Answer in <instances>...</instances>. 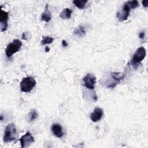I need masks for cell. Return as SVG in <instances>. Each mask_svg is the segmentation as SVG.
I'll return each instance as SVG.
<instances>
[{
	"label": "cell",
	"mask_w": 148,
	"mask_h": 148,
	"mask_svg": "<svg viewBox=\"0 0 148 148\" xmlns=\"http://www.w3.org/2000/svg\"><path fill=\"white\" fill-rule=\"evenodd\" d=\"M16 128L13 123L8 124L5 129L3 142L4 143H9L13 141L16 136Z\"/></svg>",
	"instance_id": "obj_1"
},
{
	"label": "cell",
	"mask_w": 148,
	"mask_h": 148,
	"mask_svg": "<svg viewBox=\"0 0 148 148\" xmlns=\"http://www.w3.org/2000/svg\"><path fill=\"white\" fill-rule=\"evenodd\" d=\"M36 80L34 77L30 76L24 77L20 82L21 91L24 92H29L36 86Z\"/></svg>",
	"instance_id": "obj_2"
},
{
	"label": "cell",
	"mask_w": 148,
	"mask_h": 148,
	"mask_svg": "<svg viewBox=\"0 0 148 148\" xmlns=\"http://www.w3.org/2000/svg\"><path fill=\"white\" fill-rule=\"evenodd\" d=\"M22 46V42L19 39H14L9 43L5 49V54L8 58H10L13 54L20 50Z\"/></svg>",
	"instance_id": "obj_3"
},
{
	"label": "cell",
	"mask_w": 148,
	"mask_h": 148,
	"mask_svg": "<svg viewBox=\"0 0 148 148\" xmlns=\"http://www.w3.org/2000/svg\"><path fill=\"white\" fill-rule=\"evenodd\" d=\"M146 55V52L145 47H140L138 48L131 59V64L132 65L134 66L140 64L144 60Z\"/></svg>",
	"instance_id": "obj_4"
},
{
	"label": "cell",
	"mask_w": 148,
	"mask_h": 148,
	"mask_svg": "<svg viewBox=\"0 0 148 148\" xmlns=\"http://www.w3.org/2000/svg\"><path fill=\"white\" fill-rule=\"evenodd\" d=\"M130 9L131 8L129 6L128 2H125L121 10L119 11L116 14V16L120 21H124L127 20L130 13Z\"/></svg>",
	"instance_id": "obj_5"
},
{
	"label": "cell",
	"mask_w": 148,
	"mask_h": 148,
	"mask_svg": "<svg viewBox=\"0 0 148 148\" xmlns=\"http://www.w3.org/2000/svg\"><path fill=\"white\" fill-rule=\"evenodd\" d=\"M84 86L89 90H94L96 83V77L91 73H87L83 78Z\"/></svg>",
	"instance_id": "obj_6"
},
{
	"label": "cell",
	"mask_w": 148,
	"mask_h": 148,
	"mask_svg": "<svg viewBox=\"0 0 148 148\" xmlns=\"http://www.w3.org/2000/svg\"><path fill=\"white\" fill-rule=\"evenodd\" d=\"M0 27L1 31L4 32L8 28V21L9 18V13L8 12L4 11L2 9V6L0 9Z\"/></svg>",
	"instance_id": "obj_7"
},
{
	"label": "cell",
	"mask_w": 148,
	"mask_h": 148,
	"mask_svg": "<svg viewBox=\"0 0 148 148\" xmlns=\"http://www.w3.org/2000/svg\"><path fill=\"white\" fill-rule=\"evenodd\" d=\"M21 147H28L34 142V138L29 132H27L25 134L23 135L19 139Z\"/></svg>",
	"instance_id": "obj_8"
},
{
	"label": "cell",
	"mask_w": 148,
	"mask_h": 148,
	"mask_svg": "<svg viewBox=\"0 0 148 148\" xmlns=\"http://www.w3.org/2000/svg\"><path fill=\"white\" fill-rule=\"evenodd\" d=\"M113 80V82L108 86V87L114 88L117 84L120 83L124 78L125 73H120V72H112L110 75Z\"/></svg>",
	"instance_id": "obj_9"
},
{
	"label": "cell",
	"mask_w": 148,
	"mask_h": 148,
	"mask_svg": "<svg viewBox=\"0 0 148 148\" xmlns=\"http://www.w3.org/2000/svg\"><path fill=\"white\" fill-rule=\"evenodd\" d=\"M103 114V110L100 108H96L94 109L93 112L90 114V119L93 122H97L99 121L102 117Z\"/></svg>",
	"instance_id": "obj_10"
},
{
	"label": "cell",
	"mask_w": 148,
	"mask_h": 148,
	"mask_svg": "<svg viewBox=\"0 0 148 148\" xmlns=\"http://www.w3.org/2000/svg\"><path fill=\"white\" fill-rule=\"evenodd\" d=\"M51 130L53 135L58 138H61L64 136L62 128L61 125L58 123H54L51 125Z\"/></svg>",
	"instance_id": "obj_11"
},
{
	"label": "cell",
	"mask_w": 148,
	"mask_h": 148,
	"mask_svg": "<svg viewBox=\"0 0 148 148\" xmlns=\"http://www.w3.org/2000/svg\"><path fill=\"white\" fill-rule=\"evenodd\" d=\"M51 19V13L49 9V5L47 4L45 6V11L41 14V20L48 23Z\"/></svg>",
	"instance_id": "obj_12"
},
{
	"label": "cell",
	"mask_w": 148,
	"mask_h": 148,
	"mask_svg": "<svg viewBox=\"0 0 148 148\" xmlns=\"http://www.w3.org/2000/svg\"><path fill=\"white\" fill-rule=\"evenodd\" d=\"M72 11L69 8H65L60 13V17L62 19H69L71 17Z\"/></svg>",
	"instance_id": "obj_13"
},
{
	"label": "cell",
	"mask_w": 148,
	"mask_h": 148,
	"mask_svg": "<svg viewBox=\"0 0 148 148\" xmlns=\"http://www.w3.org/2000/svg\"><path fill=\"white\" fill-rule=\"evenodd\" d=\"M74 35L76 36H77L79 37H82L84 36L86 34V31L84 29V27L83 26H79L77 28H76L73 31Z\"/></svg>",
	"instance_id": "obj_14"
},
{
	"label": "cell",
	"mask_w": 148,
	"mask_h": 148,
	"mask_svg": "<svg viewBox=\"0 0 148 148\" xmlns=\"http://www.w3.org/2000/svg\"><path fill=\"white\" fill-rule=\"evenodd\" d=\"M87 2V0H75L73 1V3L77 8L81 9L85 8Z\"/></svg>",
	"instance_id": "obj_15"
},
{
	"label": "cell",
	"mask_w": 148,
	"mask_h": 148,
	"mask_svg": "<svg viewBox=\"0 0 148 148\" xmlns=\"http://www.w3.org/2000/svg\"><path fill=\"white\" fill-rule=\"evenodd\" d=\"M38 114L36 110L34 109H31L28 114V119L29 121H33L34 120L38 118Z\"/></svg>",
	"instance_id": "obj_16"
},
{
	"label": "cell",
	"mask_w": 148,
	"mask_h": 148,
	"mask_svg": "<svg viewBox=\"0 0 148 148\" xmlns=\"http://www.w3.org/2000/svg\"><path fill=\"white\" fill-rule=\"evenodd\" d=\"M53 41H54V38L52 37H50L49 36H43V39L41 40V44L42 45H46L47 44H50L53 43Z\"/></svg>",
	"instance_id": "obj_17"
},
{
	"label": "cell",
	"mask_w": 148,
	"mask_h": 148,
	"mask_svg": "<svg viewBox=\"0 0 148 148\" xmlns=\"http://www.w3.org/2000/svg\"><path fill=\"white\" fill-rule=\"evenodd\" d=\"M128 2L129 6L131 9H135L137 7H138V6H139V3H138V1H136V0L128 1Z\"/></svg>",
	"instance_id": "obj_18"
},
{
	"label": "cell",
	"mask_w": 148,
	"mask_h": 148,
	"mask_svg": "<svg viewBox=\"0 0 148 148\" xmlns=\"http://www.w3.org/2000/svg\"><path fill=\"white\" fill-rule=\"evenodd\" d=\"M28 34H29V32H23L22 34V39L24 40H27L28 37Z\"/></svg>",
	"instance_id": "obj_19"
},
{
	"label": "cell",
	"mask_w": 148,
	"mask_h": 148,
	"mask_svg": "<svg viewBox=\"0 0 148 148\" xmlns=\"http://www.w3.org/2000/svg\"><path fill=\"white\" fill-rule=\"evenodd\" d=\"M145 33L144 31H142L141 32L139 33V38H140V39H143L144 37H145Z\"/></svg>",
	"instance_id": "obj_20"
},
{
	"label": "cell",
	"mask_w": 148,
	"mask_h": 148,
	"mask_svg": "<svg viewBox=\"0 0 148 148\" xmlns=\"http://www.w3.org/2000/svg\"><path fill=\"white\" fill-rule=\"evenodd\" d=\"M142 3L145 8L148 7V1H142Z\"/></svg>",
	"instance_id": "obj_21"
},
{
	"label": "cell",
	"mask_w": 148,
	"mask_h": 148,
	"mask_svg": "<svg viewBox=\"0 0 148 148\" xmlns=\"http://www.w3.org/2000/svg\"><path fill=\"white\" fill-rule=\"evenodd\" d=\"M62 45L63 47H66V46H68V43H67V42H66V40H63L62 41Z\"/></svg>",
	"instance_id": "obj_22"
},
{
	"label": "cell",
	"mask_w": 148,
	"mask_h": 148,
	"mask_svg": "<svg viewBox=\"0 0 148 148\" xmlns=\"http://www.w3.org/2000/svg\"><path fill=\"white\" fill-rule=\"evenodd\" d=\"M50 51V48L48 46H46L45 47V51L46 52H48Z\"/></svg>",
	"instance_id": "obj_23"
}]
</instances>
